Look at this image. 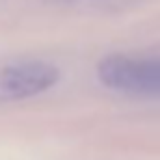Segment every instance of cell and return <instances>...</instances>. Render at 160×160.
<instances>
[{"mask_svg":"<svg viewBox=\"0 0 160 160\" xmlns=\"http://www.w3.org/2000/svg\"><path fill=\"white\" fill-rule=\"evenodd\" d=\"M98 78L119 93L160 98V58L110 54L98 63Z\"/></svg>","mask_w":160,"mask_h":160,"instance_id":"6da1fadb","label":"cell"},{"mask_svg":"<svg viewBox=\"0 0 160 160\" xmlns=\"http://www.w3.org/2000/svg\"><path fill=\"white\" fill-rule=\"evenodd\" d=\"M61 69L46 61H22L0 69V102H22L58 84Z\"/></svg>","mask_w":160,"mask_h":160,"instance_id":"7a4b0ae2","label":"cell"}]
</instances>
